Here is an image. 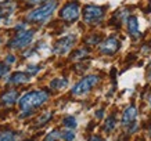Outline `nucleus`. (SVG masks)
<instances>
[{
    "instance_id": "1",
    "label": "nucleus",
    "mask_w": 151,
    "mask_h": 141,
    "mask_svg": "<svg viewBox=\"0 0 151 141\" xmlns=\"http://www.w3.org/2000/svg\"><path fill=\"white\" fill-rule=\"evenodd\" d=\"M47 100H49V93H46V91H43V90H33V91L25 93L19 98V108L24 112L21 115V118L31 115L33 109L43 105Z\"/></svg>"
},
{
    "instance_id": "2",
    "label": "nucleus",
    "mask_w": 151,
    "mask_h": 141,
    "mask_svg": "<svg viewBox=\"0 0 151 141\" xmlns=\"http://www.w3.org/2000/svg\"><path fill=\"white\" fill-rule=\"evenodd\" d=\"M55 9H57V1L55 0H50V1L45 3L43 6H40L39 9L31 11L28 14L27 19L31 21V22H45V21H47L54 14Z\"/></svg>"
},
{
    "instance_id": "3",
    "label": "nucleus",
    "mask_w": 151,
    "mask_h": 141,
    "mask_svg": "<svg viewBox=\"0 0 151 141\" xmlns=\"http://www.w3.org/2000/svg\"><path fill=\"white\" fill-rule=\"evenodd\" d=\"M99 82H100V76H99V75H89V76L83 77L82 80H79V82L72 87V94L73 96H85V94H87Z\"/></svg>"
},
{
    "instance_id": "4",
    "label": "nucleus",
    "mask_w": 151,
    "mask_h": 141,
    "mask_svg": "<svg viewBox=\"0 0 151 141\" xmlns=\"http://www.w3.org/2000/svg\"><path fill=\"white\" fill-rule=\"evenodd\" d=\"M33 36H35V32L31 31V29H25V31H19L15 37H13L9 43V47L11 49H24L32 43Z\"/></svg>"
},
{
    "instance_id": "5",
    "label": "nucleus",
    "mask_w": 151,
    "mask_h": 141,
    "mask_svg": "<svg viewBox=\"0 0 151 141\" xmlns=\"http://www.w3.org/2000/svg\"><path fill=\"white\" fill-rule=\"evenodd\" d=\"M104 14H105L104 7L90 4L83 9V19L87 24H97L104 18Z\"/></svg>"
},
{
    "instance_id": "6",
    "label": "nucleus",
    "mask_w": 151,
    "mask_h": 141,
    "mask_svg": "<svg viewBox=\"0 0 151 141\" xmlns=\"http://www.w3.org/2000/svg\"><path fill=\"white\" fill-rule=\"evenodd\" d=\"M79 3L78 1H69L67 4L64 6V9L61 10V13H60V17L64 19V21H69V22H72V21H76L79 17Z\"/></svg>"
},
{
    "instance_id": "7",
    "label": "nucleus",
    "mask_w": 151,
    "mask_h": 141,
    "mask_svg": "<svg viewBox=\"0 0 151 141\" xmlns=\"http://www.w3.org/2000/svg\"><path fill=\"white\" fill-rule=\"evenodd\" d=\"M119 47H121V42H119L118 37L112 35V36L107 37V39L100 44V53L101 54L112 55L119 50Z\"/></svg>"
},
{
    "instance_id": "8",
    "label": "nucleus",
    "mask_w": 151,
    "mask_h": 141,
    "mask_svg": "<svg viewBox=\"0 0 151 141\" xmlns=\"http://www.w3.org/2000/svg\"><path fill=\"white\" fill-rule=\"evenodd\" d=\"M75 40H76V37L73 35L61 37L60 40H57V43L54 46V53L55 54H67L72 49V46L75 44Z\"/></svg>"
},
{
    "instance_id": "9",
    "label": "nucleus",
    "mask_w": 151,
    "mask_h": 141,
    "mask_svg": "<svg viewBox=\"0 0 151 141\" xmlns=\"http://www.w3.org/2000/svg\"><path fill=\"white\" fill-rule=\"evenodd\" d=\"M136 116H137V108L134 105L128 107V108L125 109L124 115H122V125L124 126H130L132 123H134Z\"/></svg>"
},
{
    "instance_id": "10",
    "label": "nucleus",
    "mask_w": 151,
    "mask_h": 141,
    "mask_svg": "<svg viewBox=\"0 0 151 141\" xmlns=\"http://www.w3.org/2000/svg\"><path fill=\"white\" fill-rule=\"evenodd\" d=\"M29 79H31L29 73L17 72V73H13V75L9 77V83L10 84H21V83L29 82Z\"/></svg>"
},
{
    "instance_id": "11",
    "label": "nucleus",
    "mask_w": 151,
    "mask_h": 141,
    "mask_svg": "<svg viewBox=\"0 0 151 141\" xmlns=\"http://www.w3.org/2000/svg\"><path fill=\"white\" fill-rule=\"evenodd\" d=\"M128 31H129V35L132 37H139L140 36V31H139V22L136 17H129L128 18Z\"/></svg>"
},
{
    "instance_id": "12",
    "label": "nucleus",
    "mask_w": 151,
    "mask_h": 141,
    "mask_svg": "<svg viewBox=\"0 0 151 141\" xmlns=\"http://www.w3.org/2000/svg\"><path fill=\"white\" fill-rule=\"evenodd\" d=\"M17 100H18V93L15 90H11L9 91V93H6L4 96L1 97V102L4 105H14L15 102H17Z\"/></svg>"
},
{
    "instance_id": "13",
    "label": "nucleus",
    "mask_w": 151,
    "mask_h": 141,
    "mask_svg": "<svg viewBox=\"0 0 151 141\" xmlns=\"http://www.w3.org/2000/svg\"><path fill=\"white\" fill-rule=\"evenodd\" d=\"M65 86H68V79H65V77H57L50 82V87L53 90H61Z\"/></svg>"
},
{
    "instance_id": "14",
    "label": "nucleus",
    "mask_w": 151,
    "mask_h": 141,
    "mask_svg": "<svg viewBox=\"0 0 151 141\" xmlns=\"http://www.w3.org/2000/svg\"><path fill=\"white\" fill-rule=\"evenodd\" d=\"M60 138H63L64 141H73V138H75V132H73L72 129L64 130L63 133L60 132Z\"/></svg>"
},
{
    "instance_id": "15",
    "label": "nucleus",
    "mask_w": 151,
    "mask_h": 141,
    "mask_svg": "<svg viewBox=\"0 0 151 141\" xmlns=\"http://www.w3.org/2000/svg\"><path fill=\"white\" fill-rule=\"evenodd\" d=\"M115 125H116V123H115V118H114V115H111L110 118L107 119V120H105V125H104V130L107 133H110V132H112V130H114L115 129Z\"/></svg>"
},
{
    "instance_id": "16",
    "label": "nucleus",
    "mask_w": 151,
    "mask_h": 141,
    "mask_svg": "<svg viewBox=\"0 0 151 141\" xmlns=\"http://www.w3.org/2000/svg\"><path fill=\"white\" fill-rule=\"evenodd\" d=\"M63 125L68 129H75L78 123H76V119L73 118V116H65L64 120H63Z\"/></svg>"
},
{
    "instance_id": "17",
    "label": "nucleus",
    "mask_w": 151,
    "mask_h": 141,
    "mask_svg": "<svg viewBox=\"0 0 151 141\" xmlns=\"http://www.w3.org/2000/svg\"><path fill=\"white\" fill-rule=\"evenodd\" d=\"M14 11V4H6V7H0V19L4 15H10Z\"/></svg>"
},
{
    "instance_id": "18",
    "label": "nucleus",
    "mask_w": 151,
    "mask_h": 141,
    "mask_svg": "<svg viewBox=\"0 0 151 141\" xmlns=\"http://www.w3.org/2000/svg\"><path fill=\"white\" fill-rule=\"evenodd\" d=\"M14 137L15 134L13 132H3L0 134V141H14Z\"/></svg>"
},
{
    "instance_id": "19",
    "label": "nucleus",
    "mask_w": 151,
    "mask_h": 141,
    "mask_svg": "<svg viewBox=\"0 0 151 141\" xmlns=\"http://www.w3.org/2000/svg\"><path fill=\"white\" fill-rule=\"evenodd\" d=\"M51 116H53V114H51V112H46L45 115H42L40 118H39V120H37V126H42V125L47 123L51 119Z\"/></svg>"
},
{
    "instance_id": "20",
    "label": "nucleus",
    "mask_w": 151,
    "mask_h": 141,
    "mask_svg": "<svg viewBox=\"0 0 151 141\" xmlns=\"http://www.w3.org/2000/svg\"><path fill=\"white\" fill-rule=\"evenodd\" d=\"M10 72V65L3 62V64H0V79L1 77H4L7 73Z\"/></svg>"
},
{
    "instance_id": "21",
    "label": "nucleus",
    "mask_w": 151,
    "mask_h": 141,
    "mask_svg": "<svg viewBox=\"0 0 151 141\" xmlns=\"http://www.w3.org/2000/svg\"><path fill=\"white\" fill-rule=\"evenodd\" d=\"M58 138H60V132L58 130H53V132L45 138V141H57Z\"/></svg>"
},
{
    "instance_id": "22",
    "label": "nucleus",
    "mask_w": 151,
    "mask_h": 141,
    "mask_svg": "<svg viewBox=\"0 0 151 141\" xmlns=\"http://www.w3.org/2000/svg\"><path fill=\"white\" fill-rule=\"evenodd\" d=\"M39 69H40L39 67H35V65H29V67H28V73H29V75H35V73H36Z\"/></svg>"
},
{
    "instance_id": "23",
    "label": "nucleus",
    "mask_w": 151,
    "mask_h": 141,
    "mask_svg": "<svg viewBox=\"0 0 151 141\" xmlns=\"http://www.w3.org/2000/svg\"><path fill=\"white\" fill-rule=\"evenodd\" d=\"M86 42L89 43V44H96V43L100 42V37L99 36H92V37H89V39H86Z\"/></svg>"
},
{
    "instance_id": "24",
    "label": "nucleus",
    "mask_w": 151,
    "mask_h": 141,
    "mask_svg": "<svg viewBox=\"0 0 151 141\" xmlns=\"http://www.w3.org/2000/svg\"><path fill=\"white\" fill-rule=\"evenodd\" d=\"M13 62H15V57H14V55H7V58H6V64H13Z\"/></svg>"
},
{
    "instance_id": "25",
    "label": "nucleus",
    "mask_w": 151,
    "mask_h": 141,
    "mask_svg": "<svg viewBox=\"0 0 151 141\" xmlns=\"http://www.w3.org/2000/svg\"><path fill=\"white\" fill-rule=\"evenodd\" d=\"M29 3H32V4H37V3H42V1H46V0H28Z\"/></svg>"
},
{
    "instance_id": "26",
    "label": "nucleus",
    "mask_w": 151,
    "mask_h": 141,
    "mask_svg": "<svg viewBox=\"0 0 151 141\" xmlns=\"http://www.w3.org/2000/svg\"><path fill=\"white\" fill-rule=\"evenodd\" d=\"M90 141H103V138H100L99 136H94V137H92V138H90Z\"/></svg>"
},
{
    "instance_id": "27",
    "label": "nucleus",
    "mask_w": 151,
    "mask_h": 141,
    "mask_svg": "<svg viewBox=\"0 0 151 141\" xmlns=\"http://www.w3.org/2000/svg\"><path fill=\"white\" fill-rule=\"evenodd\" d=\"M96 116L97 118H101V116H103V111H99V112L96 114Z\"/></svg>"
},
{
    "instance_id": "28",
    "label": "nucleus",
    "mask_w": 151,
    "mask_h": 141,
    "mask_svg": "<svg viewBox=\"0 0 151 141\" xmlns=\"http://www.w3.org/2000/svg\"><path fill=\"white\" fill-rule=\"evenodd\" d=\"M148 79H150V80H151V69H150V71H148Z\"/></svg>"
},
{
    "instance_id": "29",
    "label": "nucleus",
    "mask_w": 151,
    "mask_h": 141,
    "mask_svg": "<svg viewBox=\"0 0 151 141\" xmlns=\"http://www.w3.org/2000/svg\"><path fill=\"white\" fill-rule=\"evenodd\" d=\"M0 1H1V0H0Z\"/></svg>"
}]
</instances>
